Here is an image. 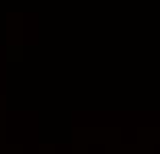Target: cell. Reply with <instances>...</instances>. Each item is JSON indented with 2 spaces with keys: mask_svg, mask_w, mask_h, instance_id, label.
<instances>
[{
  "mask_svg": "<svg viewBox=\"0 0 160 154\" xmlns=\"http://www.w3.org/2000/svg\"><path fill=\"white\" fill-rule=\"evenodd\" d=\"M6 58L10 62H21L23 60V47L21 45H8L6 47Z\"/></svg>",
  "mask_w": 160,
  "mask_h": 154,
  "instance_id": "6da1fadb",
  "label": "cell"
}]
</instances>
